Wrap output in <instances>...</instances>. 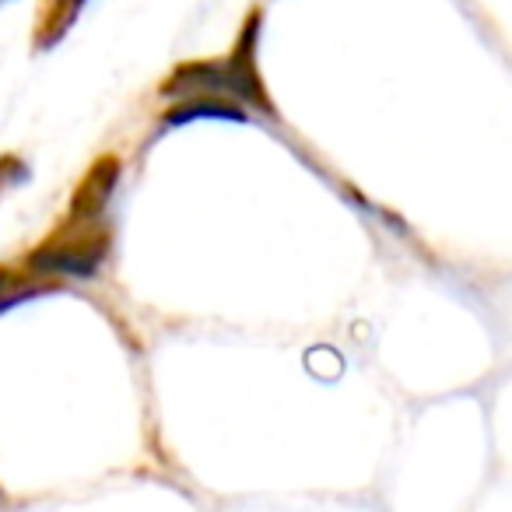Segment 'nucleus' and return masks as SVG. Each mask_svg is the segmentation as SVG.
<instances>
[{
    "label": "nucleus",
    "mask_w": 512,
    "mask_h": 512,
    "mask_svg": "<svg viewBox=\"0 0 512 512\" xmlns=\"http://www.w3.org/2000/svg\"><path fill=\"white\" fill-rule=\"evenodd\" d=\"M193 120H246V109L235 99L218 92H197V95H183L165 109L162 123L165 127H179V123H193Z\"/></svg>",
    "instance_id": "nucleus-4"
},
{
    "label": "nucleus",
    "mask_w": 512,
    "mask_h": 512,
    "mask_svg": "<svg viewBox=\"0 0 512 512\" xmlns=\"http://www.w3.org/2000/svg\"><path fill=\"white\" fill-rule=\"evenodd\" d=\"M120 172H123V165L116 155L95 158L85 176L78 179V186H74L71 204H67V218H74V221L102 218L116 193V183H120Z\"/></svg>",
    "instance_id": "nucleus-3"
},
{
    "label": "nucleus",
    "mask_w": 512,
    "mask_h": 512,
    "mask_svg": "<svg viewBox=\"0 0 512 512\" xmlns=\"http://www.w3.org/2000/svg\"><path fill=\"white\" fill-rule=\"evenodd\" d=\"M29 179V165L18 155H0V193L11 190V186H22Z\"/></svg>",
    "instance_id": "nucleus-7"
},
{
    "label": "nucleus",
    "mask_w": 512,
    "mask_h": 512,
    "mask_svg": "<svg viewBox=\"0 0 512 512\" xmlns=\"http://www.w3.org/2000/svg\"><path fill=\"white\" fill-rule=\"evenodd\" d=\"M113 253V228L106 218L74 221L64 218L36 249L25 264L43 278H92Z\"/></svg>",
    "instance_id": "nucleus-2"
},
{
    "label": "nucleus",
    "mask_w": 512,
    "mask_h": 512,
    "mask_svg": "<svg viewBox=\"0 0 512 512\" xmlns=\"http://www.w3.org/2000/svg\"><path fill=\"white\" fill-rule=\"evenodd\" d=\"M260 22H264V11L253 8L246 15V22H242V32H239V39H235L228 57L179 64L176 71L165 78L162 95L183 99V95H197V92H218V95H228V99H235V102H246V106L271 116L274 102H271V95H267L264 78H260V67H256Z\"/></svg>",
    "instance_id": "nucleus-1"
},
{
    "label": "nucleus",
    "mask_w": 512,
    "mask_h": 512,
    "mask_svg": "<svg viewBox=\"0 0 512 512\" xmlns=\"http://www.w3.org/2000/svg\"><path fill=\"white\" fill-rule=\"evenodd\" d=\"M57 288V278H43L36 274L29 264L15 267V264H0V313H8L11 306L25 299H36L43 292H53Z\"/></svg>",
    "instance_id": "nucleus-6"
},
{
    "label": "nucleus",
    "mask_w": 512,
    "mask_h": 512,
    "mask_svg": "<svg viewBox=\"0 0 512 512\" xmlns=\"http://www.w3.org/2000/svg\"><path fill=\"white\" fill-rule=\"evenodd\" d=\"M85 4L88 0H39L32 46H36V50H53V46L74 29V22H78Z\"/></svg>",
    "instance_id": "nucleus-5"
},
{
    "label": "nucleus",
    "mask_w": 512,
    "mask_h": 512,
    "mask_svg": "<svg viewBox=\"0 0 512 512\" xmlns=\"http://www.w3.org/2000/svg\"><path fill=\"white\" fill-rule=\"evenodd\" d=\"M0 502H4V491H0Z\"/></svg>",
    "instance_id": "nucleus-8"
}]
</instances>
